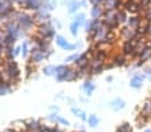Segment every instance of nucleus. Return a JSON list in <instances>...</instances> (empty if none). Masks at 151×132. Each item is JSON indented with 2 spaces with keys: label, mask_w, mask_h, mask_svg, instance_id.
Segmentation results:
<instances>
[{
  "label": "nucleus",
  "mask_w": 151,
  "mask_h": 132,
  "mask_svg": "<svg viewBox=\"0 0 151 132\" xmlns=\"http://www.w3.org/2000/svg\"><path fill=\"white\" fill-rule=\"evenodd\" d=\"M98 123H99V118H98L96 115H91L88 118V126L91 127H96Z\"/></svg>",
  "instance_id": "1"
},
{
  "label": "nucleus",
  "mask_w": 151,
  "mask_h": 132,
  "mask_svg": "<svg viewBox=\"0 0 151 132\" xmlns=\"http://www.w3.org/2000/svg\"><path fill=\"white\" fill-rule=\"evenodd\" d=\"M111 106H112V108H115V109L123 108V107H124V101H123V100H119V99H118V100H115L114 103L111 104Z\"/></svg>",
  "instance_id": "2"
},
{
  "label": "nucleus",
  "mask_w": 151,
  "mask_h": 132,
  "mask_svg": "<svg viewBox=\"0 0 151 132\" xmlns=\"http://www.w3.org/2000/svg\"><path fill=\"white\" fill-rule=\"evenodd\" d=\"M140 81H142V80H140L139 78L132 79V80H131V86H132V87H140V84H142Z\"/></svg>",
  "instance_id": "3"
},
{
  "label": "nucleus",
  "mask_w": 151,
  "mask_h": 132,
  "mask_svg": "<svg viewBox=\"0 0 151 132\" xmlns=\"http://www.w3.org/2000/svg\"><path fill=\"white\" fill-rule=\"evenodd\" d=\"M119 132H131V128H130L128 124H123V126L119 128Z\"/></svg>",
  "instance_id": "4"
},
{
  "label": "nucleus",
  "mask_w": 151,
  "mask_h": 132,
  "mask_svg": "<svg viewBox=\"0 0 151 132\" xmlns=\"http://www.w3.org/2000/svg\"><path fill=\"white\" fill-rule=\"evenodd\" d=\"M50 132H60V129H58V128H52V129H50Z\"/></svg>",
  "instance_id": "5"
},
{
  "label": "nucleus",
  "mask_w": 151,
  "mask_h": 132,
  "mask_svg": "<svg viewBox=\"0 0 151 132\" xmlns=\"http://www.w3.org/2000/svg\"><path fill=\"white\" fill-rule=\"evenodd\" d=\"M145 132H151V129H146V131Z\"/></svg>",
  "instance_id": "6"
}]
</instances>
